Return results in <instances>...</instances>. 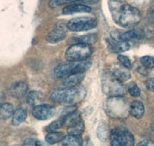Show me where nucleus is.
I'll list each match as a JSON object with an SVG mask.
<instances>
[{"label":"nucleus","instance_id":"nucleus-32","mask_svg":"<svg viewBox=\"0 0 154 146\" xmlns=\"http://www.w3.org/2000/svg\"><path fill=\"white\" fill-rule=\"evenodd\" d=\"M100 0H81V2L86 5H95L97 4Z\"/></svg>","mask_w":154,"mask_h":146},{"label":"nucleus","instance_id":"nucleus-20","mask_svg":"<svg viewBox=\"0 0 154 146\" xmlns=\"http://www.w3.org/2000/svg\"><path fill=\"white\" fill-rule=\"evenodd\" d=\"M97 39H98L97 35L94 34V33H91V34H86V35L76 37V38H74V41L76 43H86L92 45V44L96 43Z\"/></svg>","mask_w":154,"mask_h":146},{"label":"nucleus","instance_id":"nucleus-14","mask_svg":"<svg viewBox=\"0 0 154 146\" xmlns=\"http://www.w3.org/2000/svg\"><path fill=\"white\" fill-rule=\"evenodd\" d=\"M28 91V85L23 81H18L12 85L10 88V94L16 99L23 98L26 95Z\"/></svg>","mask_w":154,"mask_h":146},{"label":"nucleus","instance_id":"nucleus-25","mask_svg":"<svg viewBox=\"0 0 154 146\" xmlns=\"http://www.w3.org/2000/svg\"><path fill=\"white\" fill-rule=\"evenodd\" d=\"M109 135L108 127L105 125H101L97 129V136L102 141H105Z\"/></svg>","mask_w":154,"mask_h":146},{"label":"nucleus","instance_id":"nucleus-6","mask_svg":"<svg viewBox=\"0 0 154 146\" xmlns=\"http://www.w3.org/2000/svg\"><path fill=\"white\" fill-rule=\"evenodd\" d=\"M91 45L86 43H75L67 49L65 57L68 62L86 61L93 54Z\"/></svg>","mask_w":154,"mask_h":146},{"label":"nucleus","instance_id":"nucleus-21","mask_svg":"<svg viewBox=\"0 0 154 146\" xmlns=\"http://www.w3.org/2000/svg\"><path fill=\"white\" fill-rule=\"evenodd\" d=\"M112 74L121 82H126V81L129 80L130 77H131V74H130V71L126 68H117V69H116L112 72Z\"/></svg>","mask_w":154,"mask_h":146},{"label":"nucleus","instance_id":"nucleus-1","mask_svg":"<svg viewBox=\"0 0 154 146\" xmlns=\"http://www.w3.org/2000/svg\"><path fill=\"white\" fill-rule=\"evenodd\" d=\"M108 6L112 20L121 27L133 28L141 21L142 16L140 11L126 2L118 0H110Z\"/></svg>","mask_w":154,"mask_h":146},{"label":"nucleus","instance_id":"nucleus-22","mask_svg":"<svg viewBox=\"0 0 154 146\" xmlns=\"http://www.w3.org/2000/svg\"><path fill=\"white\" fill-rule=\"evenodd\" d=\"M64 138L63 133L60 132H51L46 136V141L49 144H56L57 142H60L62 139Z\"/></svg>","mask_w":154,"mask_h":146},{"label":"nucleus","instance_id":"nucleus-24","mask_svg":"<svg viewBox=\"0 0 154 146\" xmlns=\"http://www.w3.org/2000/svg\"><path fill=\"white\" fill-rule=\"evenodd\" d=\"M39 100H40V94L36 91H31L27 94L26 102L29 105H36L37 102Z\"/></svg>","mask_w":154,"mask_h":146},{"label":"nucleus","instance_id":"nucleus-9","mask_svg":"<svg viewBox=\"0 0 154 146\" xmlns=\"http://www.w3.org/2000/svg\"><path fill=\"white\" fill-rule=\"evenodd\" d=\"M56 109L53 106L47 104L36 105L33 106L32 113L38 120H47L54 115Z\"/></svg>","mask_w":154,"mask_h":146},{"label":"nucleus","instance_id":"nucleus-3","mask_svg":"<svg viewBox=\"0 0 154 146\" xmlns=\"http://www.w3.org/2000/svg\"><path fill=\"white\" fill-rule=\"evenodd\" d=\"M106 113L114 118H125L130 114V105L123 96H111L104 105Z\"/></svg>","mask_w":154,"mask_h":146},{"label":"nucleus","instance_id":"nucleus-2","mask_svg":"<svg viewBox=\"0 0 154 146\" xmlns=\"http://www.w3.org/2000/svg\"><path fill=\"white\" fill-rule=\"evenodd\" d=\"M86 96V90L79 86L62 88L52 92L51 100L56 103L64 105H73L83 100Z\"/></svg>","mask_w":154,"mask_h":146},{"label":"nucleus","instance_id":"nucleus-15","mask_svg":"<svg viewBox=\"0 0 154 146\" xmlns=\"http://www.w3.org/2000/svg\"><path fill=\"white\" fill-rule=\"evenodd\" d=\"M84 77V72L76 73V74H72V75H68V76L63 78V80L61 83L62 88H69L77 86L79 83L82 82Z\"/></svg>","mask_w":154,"mask_h":146},{"label":"nucleus","instance_id":"nucleus-17","mask_svg":"<svg viewBox=\"0 0 154 146\" xmlns=\"http://www.w3.org/2000/svg\"><path fill=\"white\" fill-rule=\"evenodd\" d=\"M60 142L64 146H80L82 144V138L80 135H69L63 138Z\"/></svg>","mask_w":154,"mask_h":146},{"label":"nucleus","instance_id":"nucleus-31","mask_svg":"<svg viewBox=\"0 0 154 146\" xmlns=\"http://www.w3.org/2000/svg\"><path fill=\"white\" fill-rule=\"evenodd\" d=\"M146 87L150 92H154V78L147 79L146 82Z\"/></svg>","mask_w":154,"mask_h":146},{"label":"nucleus","instance_id":"nucleus-26","mask_svg":"<svg viewBox=\"0 0 154 146\" xmlns=\"http://www.w3.org/2000/svg\"><path fill=\"white\" fill-rule=\"evenodd\" d=\"M140 62L147 69H152L154 68V58L146 56L140 59Z\"/></svg>","mask_w":154,"mask_h":146},{"label":"nucleus","instance_id":"nucleus-7","mask_svg":"<svg viewBox=\"0 0 154 146\" xmlns=\"http://www.w3.org/2000/svg\"><path fill=\"white\" fill-rule=\"evenodd\" d=\"M111 144L113 146H133L135 144L134 136L128 129L123 127H117L111 130Z\"/></svg>","mask_w":154,"mask_h":146},{"label":"nucleus","instance_id":"nucleus-34","mask_svg":"<svg viewBox=\"0 0 154 146\" xmlns=\"http://www.w3.org/2000/svg\"><path fill=\"white\" fill-rule=\"evenodd\" d=\"M152 131L154 132V122L152 123Z\"/></svg>","mask_w":154,"mask_h":146},{"label":"nucleus","instance_id":"nucleus-29","mask_svg":"<svg viewBox=\"0 0 154 146\" xmlns=\"http://www.w3.org/2000/svg\"><path fill=\"white\" fill-rule=\"evenodd\" d=\"M23 145H28V146H38L42 145V143L41 141H38L36 139L34 138H27L23 142Z\"/></svg>","mask_w":154,"mask_h":146},{"label":"nucleus","instance_id":"nucleus-19","mask_svg":"<svg viewBox=\"0 0 154 146\" xmlns=\"http://www.w3.org/2000/svg\"><path fill=\"white\" fill-rule=\"evenodd\" d=\"M14 108L11 103L6 102L0 105V118L3 120L9 119L14 113Z\"/></svg>","mask_w":154,"mask_h":146},{"label":"nucleus","instance_id":"nucleus-11","mask_svg":"<svg viewBox=\"0 0 154 146\" xmlns=\"http://www.w3.org/2000/svg\"><path fill=\"white\" fill-rule=\"evenodd\" d=\"M143 37V32L140 29H132L123 32H116L115 35H112V38L116 40L126 41V42L135 40V39H140Z\"/></svg>","mask_w":154,"mask_h":146},{"label":"nucleus","instance_id":"nucleus-33","mask_svg":"<svg viewBox=\"0 0 154 146\" xmlns=\"http://www.w3.org/2000/svg\"><path fill=\"white\" fill-rule=\"evenodd\" d=\"M138 145H147V146H154V143L152 141H149V140H144V141H141L140 144H138Z\"/></svg>","mask_w":154,"mask_h":146},{"label":"nucleus","instance_id":"nucleus-10","mask_svg":"<svg viewBox=\"0 0 154 146\" xmlns=\"http://www.w3.org/2000/svg\"><path fill=\"white\" fill-rule=\"evenodd\" d=\"M66 26L58 25L55 27L50 32L46 35V41L49 43H57L60 41L63 40L66 36Z\"/></svg>","mask_w":154,"mask_h":146},{"label":"nucleus","instance_id":"nucleus-13","mask_svg":"<svg viewBox=\"0 0 154 146\" xmlns=\"http://www.w3.org/2000/svg\"><path fill=\"white\" fill-rule=\"evenodd\" d=\"M91 11V8L89 7L88 5H86V4L71 3L63 8V14L72 15L74 14V13H78V12H90Z\"/></svg>","mask_w":154,"mask_h":146},{"label":"nucleus","instance_id":"nucleus-4","mask_svg":"<svg viewBox=\"0 0 154 146\" xmlns=\"http://www.w3.org/2000/svg\"><path fill=\"white\" fill-rule=\"evenodd\" d=\"M90 62H69L57 66L53 71V75L57 78H65L72 74L85 72L90 68Z\"/></svg>","mask_w":154,"mask_h":146},{"label":"nucleus","instance_id":"nucleus-5","mask_svg":"<svg viewBox=\"0 0 154 146\" xmlns=\"http://www.w3.org/2000/svg\"><path fill=\"white\" fill-rule=\"evenodd\" d=\"M102 88L106 95L109 96H123L126 94V89L123 82L119 81L109 72L105 73L102 78Z\"/></svg>","mask_w":154,"mask_h":146},{"label":"nucleus","instance_id":"nucleus-27","mask_svg":"<svg viewBox=\"0 0 154 146\" xmlns=\"http://www.w3.org/2000/svg\"><path fill=\"white\" fill-rule=\"evenodd\" d=\"M118 61L120 62V64L124 67V68L130 69L132 68V63L130 59L126 56H123V55H119L118 56Z\"/></svg>","mask_w":154,"mask_h":146},{"label":"nucleus","instance_id":"nucleus-18","mask_svg":"<svg viewBox=\"0 0 154 146\" xmlns=\"http://www.w3.org/2000/svg\"><path fill=\"white\" fill-rule=\"evenodd\" d=\"M26 110L23 108H17L12 115V125L14 126H19L26 120Z\"/></svg>","mask_w":154,"mask_h":146},{"label":"nucleus","instance_id":"nucleus-23","mask_svg":"<svg viewBox=\"0 0 154 146\" xmlns=\"http://www.w3.org/2000/svg\"><path fill=\"white\" fill-rule=\"evenodd\" d=\"M66 125V122H65V117L63 116L61 117L60 118H59L58 120L54 121L50 125H49L46 127V130L48 132H56V130L58 129H60V128H62L63 126Z\"/></svg>","mask_w":154,"mask_h":146},{"label":"nucleus","instance_id":"nucleus-30","mask_svg":"<svg viewBox=\"0 0 154 146\" xmlns=\"http://www.w3.org/2000/svg\"><path fill=\"white\" fill-rule=\"evenodd\" d=\"M77 2H81V0H54V2L56 5H69Z\"/></svg>","mask_w":154,"mask_h":146},{"label":"nucleus","instance_id":"nucleus-16","mask_svg":"<svg viewBox=\"0 0 154 146\" xmlns=\"http://www.w3.org/2000/svg\"><path fill=\"white\" fill-rule=\"evenodd\" d=\"M130 114L137 119H140L145 114V108L141 102L134 101L130 105Z\"/></svg>","mask_w":154,"mask_h":146},{"label":"nucleus","instance_id":"nucleus-12","mask_svg":"<svg viewBox=\"0 0 154 146\" xmlns=\"http://www.w3.org/2000/svg\"><path fill=\"white\" fill-rule=\"evenodd\" d=\"M108 48L109 51L114 53H122L130 49V45L126 41L116 40L114 38H109L107 40Z\"/></svg>","mask_w":154,"mask_h":146},{"label":"nucleus","instance_id":"nucleus-8","mask_svg":"<svg viewBox=\"0 0 154 146\" xmlns=\"http://www.w3.org/2000/svg\"><path fill=\"white\" fill-rule=\"evenodd\" d=\"M97 26L96 19L92 17H77L67 23V29L71 32H82L93 29Z\"/></svg>","mask_w":154,"mask_h":146},{"label":"nucleus","instance_id":"nucleus-28","mask_svg":"<svg viewBox=\"0 0 154 146\" xmlns=\"http://www.w3.org/2000/svg\"><path fill=\"white\" fill-rule=\"evenodd\" d=\"M127 91L129 92V93L130 94V96H132L133 97H139L141 94V91H140V88L138 87V85H136L135 83H132L131 85L128 87Z\"/></svg>","mask_w":154,"mask_h":146}]
</instances>
